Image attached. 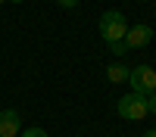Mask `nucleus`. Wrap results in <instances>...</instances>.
<instances>
[{"instance_id":"obj_1","label":"nucleus","mask_w":156,"mask_h":137,"mask_svg":"<svg viewBox=\"0 0 156 137\" xmlns=\"http://www.w3.org/2000/svg\"><path fill=\"white\" fill-rule=\"evenodd\" d=\"M97 28H100V34H103V41H106V44H112V41H122V37H125L128 22H125V16H122L119 9H106V12L100 16Z\"/></svg>"},{"instance_id":"obj_2","label":"nucleus","mask_w":156,"mask_h":137,"mask_svg":"<svg viewBox=\"0 0 156 137\" xmlns=\"http://www.w3.org/2000/svg\"><path fill=\"white\" fill-rule=\"evenodd\" d=\"M128 84H131V91L140 94V97H150L156 91V69L153 66H137L128 72Z\"/></svg>"},{"instance_id":"obj_3","label":"nucleus","mask_w":156,"mask_h":137,"mask_svg":"<svg viewBox=\"0 0 156 137\" xmlns=\"http://www.w3.org/2000/svg\"><path fill=\"white\" fill-rule=\"evenodd\" d=\"M119 115L122 118H128V122H137V118H144L147 115V97H140V94H125V97H119Z\"/></svg>"},{"instance_id":"obj_4","label":"nucleus","mask_w":156,"mask_h":137,"mask_svg":"<svg viewBox=\"0 0 156 137\" xmlns=\"http://www.w3.org/2000/svg\"><path fill=\"white\" fill-rule=\"evenodd\" d=\"M122 41H125L128 50H140V47H147V44L153 41V28L140 22V25H134V28H128V31H125Z\"/></svg>"},{"instance_id":"obj_5","label":"nucleus","mask_w":156,"mask_h":137,"mask_svg":"<svg viewBox=\"0 0 156 137\" xmlns=\"http://www.w3.org/2000/svg\"><path fill=\"white\" fill-rule=\"evenodd\" d=\"M22 134V122L16 109H0V137H19Z\"/></svg>"},{"instance_id":"obj_6","label":"nucleus","mask_w":156,"mask_h":137,"mask_svg":"<svg viewBox=\"0 0 156 137\" xmlns=\"http://www.w3.org/2000/svg\"><path fill=\"white\" fill-rule=\"evenodd\" d=\"M128 72H131V69H125L122 62H112V66L106 69V78H109L112 84H122V81H128Z\"/></svg>"},{"instance_id":"obj_7","label":"nucleus","mask_w":156,"mask_h":137,"mask_svg":"<svg viewBox=\"0 0 156 137\" xmlns=\"http://www.w3.org/2000/svg\"><path fill=\"white\" fill-rule=\"evenodd\" d=\"M106 47L112 50V56H119V59L125 56V50H128V47H125V41H112V44H106Z\"/></svg>"},{"instance_id":"obj_8","label":"nucleus","mask_w":156,"mask_h":137,"mask_svg":"<svg viewBox=\"0 0 156 137\" xmlns=\"http://www.w3.org/2000/svg\"><path fill=\"white\" fill-rule=\"evenodd\" d=\"M19 137H50V134H47L44 128H25V131H22Z\"/></svg>"},{"instance_id":"obj_9","label":"nucleus","mask_w":156,"mask_h":137,"mask_svg":"<svg viewBox=\"0 0 156 137\" xmlns=\"http://www.w3.org/2000/svg\"><path fill=\"white\" fill-rule=\"evenodd\" d=\"M147 112H153V115H156V91L147 97Z\"/></svg>"},{"instance_id":"obj_10","label":"nucleus","mask_w":156,"mask_h":137,"mask_svg":"<svg viewBox=\"0 0 156 137\" xmlns=\"http://www.w3.org/2000/svg\"><path fill=\"white\" fill-rule=\"evenodd\" d=\"M59 6H62V9H75L78 0H59Z\"/></svg>"},{"instance_id":"obj_11","label":"nucleus","mask_w":156,"mask_h":137,"mask_svg":"<svg viewBox=\"0 0 156 137\" xmlns=\"http://www.w3.org/2000/svg\"><path fill=\"white\" fill-rule=\"evenodd\" d=\"M144 137H156V128H150V131H144Z\"/></svg>"},{"instance_id":"obj_12","label":"nucleus","mask_w":156,"mask_h":137,"mask_svg":"<svg viewBox=\"0 0 156 137\" xmlns=\"http://www.w3.org/2000/svg\"><path fill=\"white\" fill-rule=\"evenodd\" d=\"M12 3H22V0H12Z\"/></svg>"},{"instance_id":"obj_13","label":"nucleus","mask_w":156,"mask_h":137,"mask_svg":"<svg viewBox=\"0 0 156 137\" xmlns=\"http://www.w3.org/2000/svg\"><path fill=\"white\" fill-rule=\"evenodd\" d=\"M0 3H3V0H0Z\"/></svg>"}]
</instances>
